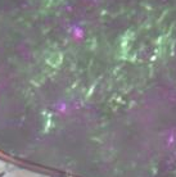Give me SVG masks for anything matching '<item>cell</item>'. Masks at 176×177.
I'll list each match as a JSON object with an SVG mask.
<instances>
[{
  "instance_id": "cell-1",
  "label": "cell",
  "mask_w": 176,
  "mask_h": 177,
  "mask_svg": "<svg viewBox=\"0 0 176 177\" xmlns=\"http://www.w3.org/2000/svg\"><path fill=\"white\" fill-rule=\"evenodd\" d=\"M5 175H7L5 171H0V177H5Z\"/></svg>"
}]
</instances>
